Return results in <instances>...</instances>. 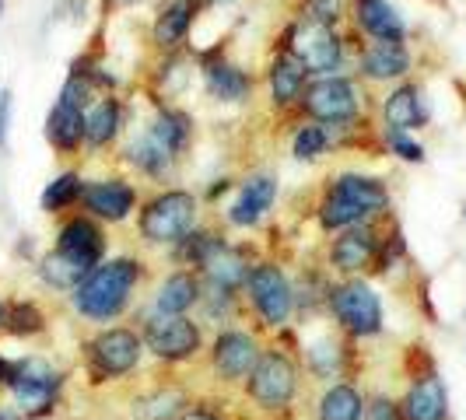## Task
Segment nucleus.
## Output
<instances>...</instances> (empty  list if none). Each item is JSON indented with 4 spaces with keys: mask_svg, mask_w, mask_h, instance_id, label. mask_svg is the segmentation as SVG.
Listing matches in <instances>:
<instances>
[{
    "mask_svg": "<svg viewBox=\"0 0 466 420\" xmlns=\"http://www.w3.org/2000/svg\"><path fill=\"white\" fill-rule=\"evenodd\" d=\"M140 277H144V263L134 256L102 259L85 284L70 295V305L81 319H88L95 326L116 323L119 315L130 308L134 291H137Z\"/></svg>",
    "mask_w": 466,
    "mask_h": 420,
    "instance_id": "nucleus-1",
    "label": "nucleus"
},
{
    "mask_svg": "<svg viewBox=\"0 0 466 420\" xmlns=\"http://www.w3.org/2000/svg\"><path fill=\"white\" fill-rule=\"evenodd\" d=\"M386 207H390V193L379 179L361 175V172H344L329 183V189L319 200V225L327 232L369 225V217L382 214Z\"/></svg>",
    "mask_w": 466,
    "mask_h": 420,
    "instance_id": "nucleus-2",
    "label": "nucleus"
},
{
    "mask_svg": "<svg viewBox=\"0 0 466 420\" xmlns=\"http://www.w3.org/2000/svg\"><path fill=\"white\" fill-rule=\"evenodd\" d=\"M137 228L151 245H179L197 228V196L187 189H165L151 196L140 210Z\"/></svg>",
    "mask_w": 466,
    "mask_h": 420,
    "instance_id": "nucleus-3",
    "label": "nucleus"
},
{
    "mask_svg": "<svg viewBox=\"0 0 466 420\" xmlns=\"http://www.w3.org/2000/svg\"><path fill=\"white\" fill-rule=\"evenodd\" d=\"M299 396V365L288 350H263L257 372L246 382V399L263 414H280Z\"/></svg>",
    "mask_w": 466,
    "mask_h": 420,
    "instance_id": "nucleus-4",
    "label": "nucleus"
},
{
    "mask_svg": "<svg viewBox=\"0 0 466 420\" xmlns=\"http://www.w3.org/2000/svg\"><path fill=\"white\" fill-rule=\"evenodd\" d=\"M60 382H64V375L56 372L46 357H22V361H15L11 372H7V389H11L15 406L22 410L25 420L53 414Z\"/></svg>",
    "mask_w": 466,
    "mask_h": 420,
    "instance_id": "nucleus-5",
    "label": "nucleus"
},
{
    "mask_svg": "<svg viewBox=\"0 0 466 420\" xmlns=\"http://www.w3.org/2000/svg\"><path fill=\"white\" fill-rule=\"evenodd\" d=\"M284 49L302 64L309 74L316 77H327L340 67L344 60V39L333 25L323 22H309V18H299V22L288 25L284 32Z\"/></svg>",
    "mask_w": 466,
    "mask_h": 420,
    "instance_id": "nucleus-6",
    "label": "nucleus"
},
{
    "mask_svg": "<svg viewBox=\"0 0 466 420\" xmlns=\"http://www.w3.org/2000/svg\"><path fill=\"white\" fill-rule=\"evenodd\" d=\"M140 354H144V340L134 329H102L85 344V368L92 375V382H113L137 368Z\"/></svg>",
    "mask_w": 466,
    "mask_h": 420,
    "instance_id": "nucleus-7",
    "label": "nucleus"
},
{
    "mask_svg": "<svg viewBox=\"0 0 466 420\" xmlns=\"http://www.w3.org/2000/svg\"><path fill=\"white\" fill-rule=\"evenodd\" d=\"M246 295H249L257 319L267 329H280L295 312V287H291V280L284 277V270L270 259H263L249 270Z\"/></svg>",
    "mask_w": 466,
    "mask_h": 420,
    "instance_id": "nucleus-8",
    "label": "nucleus"
},
{
    "mask_svg": "<svg viewBox=\"0 0 466 420\" xmlns=\"http://www.w3.org/2000/svg\"><path fill=\"white\" fill-rule=\"evenodd\" d=\"M327 308L350 336H379L382 333V302L365 280L350 277L329 287Z\"/></svg>",
    "mask_w": 466,
    "mask_h": 420,
    "instance_id": "nucleus-9",
    "label": "nucleus"
},
{
    "mask_svg": "<svg viewBox=\"0 0 466 420\" xmlns=\"http://www.w3.org/2000/svg\"><path fill=\"white\" fill-rule=\"evenodd\" d=\"M302 109L312 116V123H327V126H340L361 113V88L350 77H316L309 81L302 92Z\"/></svg>",
    "mask_w": 466,
    "mask_h": 420,
    "instance_id": "nucleus-10",
    "label": "nucleus"
},
{
    "mask_svg": "<svg viewBox=\"0 0 466 420\" xmlns=\"http://www.w3.org/2000/svg\"><path fill=\"white\" fill-rule=\"evenodd\" d=\"M140 340L158 361H168V365L189 361L204 347V333L193 319H187V315H158V312L144 323Z\"/></svg>",
    "mask_w": 466,
    "mask_h": 420,
    "instance_id": "nucleus-11",
    "label": "nucleus"
},
{
    "mask_svg": "<svg viewBox=\"0 0 466 420\" xmlns=\"http://www.w3.org/2000/svg\"><path fill=\"white\" fill-rule=\"evenodd\" d=\"M263 347L246 329H221L210 344V372L221 385H246L257 372Z\"/></svg>",
    "mask_w": 466,
    "mask_h": 420,
    "instance_id": "nucleus-12",
    "label": "nucleus"
},
{
    "mask_svg": "<svg viewBox=\"0 0 466 420\" xmlns=\"http://www.w3.org/2000/svg\"><path fill=\"white\" fill-rule=\"evenodd\" d=\"M379 235H375L372 225H354V228H344V232L333 238V245H329V266L337 270V274H361V270H369L375 259H379Z\"/></svg>",
    "mask_w": 466,
    "mask_h": 420,
    "instance_id": "nucleus-13",
    "label": "nucleus"
},
{
    "mask_svg": "<svg viewBox=\"0 0 466 420\" xmlns=\"http://www.w3.org/2000/svg\"><path fill=\"white\" fill-rule=\"evenodd\" d=\"M81 204L98 221L119 225L137 207V189L130 186L127 179H95V183H85Z\"/></svg>",
    "mask_w": 466,
    "mask_h": 420,
    "instance_id": "nucleus-14",
    "label": "nucleus"
},
{
    "mask_svg": "<svg viewBox=\"0 0 466 420\" xmlns=\"http://www.w3.org/2000/svg\"><path fill=\"white\" fill-rule=\"evenodd\" d=\"M204 277H208V284H214V287H225V291H238V287H246V277H249V256H246V249H235V245H228L225 238H218L214 235V242L208 245V253H204V259H200V266H197Z\"/></svg>",
    "mask_w": 466,
    "mask_h": 420,
    "instance_id": "nucleus-15",
    "label": "nucleus"
},
{
    "mask_svg": "<svg viewBox=\"0 0 466 420\" xmlns=\"http://www.w3.org/2000/svg\"><path fill=\"white\" fill-rule=\"evenodd\" d=\"M56 253L81 263L85 270H95L106 256V235L92 217H70L56 235Z\"/></svg>",
    "mask_w": 466,
    "mask_h": 420,
    "instance_id": "nucleus-16",
    "label": "nucleus"
},
{
    "mask_svg": "<svg viewBox=\"0 0 466 420\" xmlns=\"http://www.w3.org/2000/svg\"><path fill=\"white\" fill-rule=\"evenodd\" d=\"M400 417L403 420H449V393L439 375L414 378L410 389L400 399Z\"/></svg>",
    "mask_w": 466,
    "mask_h": 420,
    "instance_id": "nucleus-17",
    "label": "nucleus"
},
{
    "mask_svg": "<svg viewBox=\"0 0 466 420\" xmlns=\"http://www.w3.org/2000/svg\"><path fill=\"white\" fill-rule=\"evenodd\" d=\"M274 200H278V179L274 175H249L238 189V200L228 207V225L257 228L267 217V210L274 207Z\"/></svg>",
    "mask_w": 466,
    "mask_h": 420,
    "instance_id": "nucleus-18",
    "label": "nucleus"
},
{
    "mask_svg": "<svg viewBox=\"0 0 466 420\" xmlns=\"http://www.w3.org/2000/svg\"><path fill=\"white\" fill-rule=\"evenodd\" d=\"M354 25L375 43H403L407 28L390 0H354Z\"/></svg>",
    "mask_w": 466,
    "mask_h": 420,
    "instance_id": "nucleus-19",
    "label": "nucleus"
},
{
    "mask_svg": "<svg viewBox=\"0 0 466 420\" xmlns=\"http://www.w3.org/2000/svg\"><path fill=\"white\" fill-rule=\"evenodd\" d=\"M189 116L187 113H179V109H168V105H158V113L155 119L147 123V130H144V137L151 140L158 151H162L165 158H179L183 151H187L189 144Z\"/></svg>",
    "mask_w": 466,
    "mask_h": 420,
    "instance_id": "nucleus-20",
    "label": "nucleus"
},
{
    "mask_svg": "<svg viewBox=\"0 0 466 420\" xmlns=\"http://www.w3.org/2000/svg\"><path fill=\"white\" fill-rule=\"evenodd\" d=\"M358 70L369 81H397L410 70V53L403 43H369L361 49Z\"/></svg>",
    "mask_w": 466,
    "mask_h": 420,
    "instance_id": "nucleus-21",
    "label": "nucleus"
},
{
    "mask_svg": "<svg viewBox=\"0 0 466 420\" xmlns=\"http://www.w3.org/2000/svg\"><path fill=\"white\" fill-rule=\"evenodd\" d=\"M204 295V284L193 270H176L158 284V295H155V312L158 315H187L193 305L200 302Z\"/></svg>",
    "mask_w": 466,
    "mask_h": 420,
    "instance_id": "nucleus-22",
    "label": "nucleus"
},
{
    "mask_svg": "<svg viewBox=\"0 0 466 420\" xmlns=\"http://www.w3.org/2000/svg\"><path fill=\"white\" fill-rule=\"evenodd\" d=\"M305 77H309V70H305L288 49H280L278 56L270 60L267 81H270V98H274L278 109H288V105H295V102L302 98Z\"/></svg>",
    "mask_w": 466,
    "mask_h": 420,
    "instance_id": "nucleus-23",
    "label": "nucleus"
},
{
    "mask_svg": "<svg viewBox=\"0 0 466 420\" xmlns=\"http://www.w3.org/2000/svg\"><path fill=\"white\" fill-rule=\"evenodd\" d=\"M197 11H200V0H172V4H165V11L155 18V28H151V43L162 46L165 53L176 49L179 43H187Z\"/></svg>",
    "mask_w": 466,
    "mask_h": 420,
    "instance_id": "nucleus-24",
    "label": "nucleus"
},
{
    "mask_svg": "<svg viewBox=\"0 0 466 420\" xmlns=\"http://www.w3.org/2000/svg\"><path fill=\"white\" fill-rule=\"evenodd\" d=\"M204 85L214 102H246L253 95V77L228 60H214L204 67Z\"/></svg>",
    "mask_w": 466,
    "mask_h": 420,
    "instance_id": "nucleus-25",
    "label": "nucleus"
},
{
    "mask_svg": "<svg viewBox=\"0 0 466 420\" xmlns=\"http://www.w3.org/2000/svg\"><path fill=\"white\" fill-rule=\"evenodd\" d=\"M382 119H386V126L390 130H397V134H410V130H418L424 126V105H420V92L414 85H400L397 92L386 95V102H382Z\"/></svg>",
    "mask_w": 466,
    "mask_h": 420,
    "instance_id": "nucleus-26",
    "label": "nucleus"
},
{
    "mask_svg": "<svg viewBox=\"0 0 466 420\" xmlns=\"http://www.w3.org/2000/svg\"><path fill=\"white\" fill-rule=\"evenodd\" d=\"M46 140L56 147V151L74 155V151L85 144V113L74 109V105L56 102L46 116Z\"/></svg>",
    "mask_w": 466,
    "mask_h": 420,
    "instance_id": "nucleus-27",
    "label": "nucleus"
},
{
    "mask_svg": "<svg viewBox=\"0 0 466 420\" xmlns=\"http://www.w3.org/2000/svg\"><path fill=\"white\" fill-rule=\"evenodd\" d=\"M119 126H123V105L116 98H98L85 113V144L88 147H106L109 140H116Z\"/></svg>",
    "mask_w": 466,
    "mask_h": 420,
    "instance_id": "nucleus-28",
    "label": "nucleus"
},
{
    "mask_svg": "<svg viewBox=\"0 0 466 420\" xmlns=\"http://www.w3.org/2000/svg\"><path fill=\"white\" fill-rule=\"evenodd\" d=\"M316 414L319 420H365V396L350 382H337L319 396Z\"/></svg>",
    "mask_w": 466,
    "mask_h": 420,
    "instance_id": "nucleus-29",
    "label": "nucleus"
},
{
    "mask_svg": "<svg viewBox=\"0 0 466 420\" xmlns=\"http://www.w3.org/2000/svg\"><path fill=\"white\" fill-rule=\"evenodd\" d=\"M88 274H92V270H85L81 263L60 256L56 249H53L49 256L39 259V277H43V284H49L53 291H70V295H74V291L85 284Z\"/></svg>",
    "mask_w": 466,
    "mask_h": 420,
    "instance_id": "nucleus-30",
    "label": "nucleus"
},
{
    "mask_svg": "<svg viewBox=\"0 0 466 420\" xmlns=\"http://www.w3.org/2000/svg\"><path fill=\"white\" fill-rule=\"evenodd\" d=\"M187 410V396L176 389H155L134 399V420H176Z\"/></svg>",
    "mask_w": 466,
    "mask_h": 420,
    "instance_id": "nucleus-31",
    "label": "nucleus"
},
{
    "mask_svg": "<svg viewBox=\"0 0 466 420\" xmlns=\"http://www.w3.org/2000/svg\"><path fill=\"white\" fill-rule=\"evenodd\" d=\"M81 193H85V179H81L77 172H64V175H56V179L43 189L39 207L46 210V214H60V210L74 207V204L81 200Z\"/></svg>",
    "mask_w": 466,
    "mask_h": 420,
    "instance_id": "nucleus-32",
    "label": "nucleus"
},
{
    "mask_svg": "<svg viewBox=\"0 0 466 420\" xmlns=\"http://www.w3.org/2000/svg\"><path fill=\"white\" fill-rule=\"evenodd\" d=\"M329 144H333V126H327V123H305V126H299L295 140H291V155L299 162H316L319 155H327Z\"/></svg>",
    "mask_w": 466,
    "mask_h": 420,
    "instance_id": "nucleus-33",
    "label": "nucleus"
},
{
    "mask_svg": "<svg viewBox=\"0 0 466 420\" xmlns=\"http://www.w3.org/2000/svg\"><path fill=\"white\" fill-rule=\"evenodd\" d=\"M305 361H309V372L316 375V378H337V375L344 372V350H340V344L333 336L316 340L312 347L305 350Z\"/></svg>",
    "mask_w": 466,
    "mask_h": 420,
    "instance_id": "nucleus-34",
    "label": "nucleus"
},
{
    "mask_svg": "<svg viewBox=\"0 0 466 420\" xmlns=\"http://www.w3.org/2000/svg\"><path fill=\"white\" fill-rule=\"evenodd\" d=\"M4 329L11 336H35L46 329V315L35 302H11L4 308Z\"/></svg>",
    "mask_w": 466,
    "mask_h": 420,
    "instance_id": "nucleus-35",
    "label": "nucleus"
},
{
    "mask_svg": "<svg viewBox=\"0 0 466 420\" xmlns=\"http://www.w3.org/2000/svg\"><path fill=\"white\" fill-rule=\"evenodd\" d=\"M340 15H344V0H305V11H302V18L323 25H337Z\"/></svg>",
    "mask_w": 466,
    "mask_h": 420,
    "instance_id": "nucleus-36",
    "label": "nucleus"
},
{
    "mask_svg": "<svg viewBox=\"0 0 466 420\" xmlns=\"http://www.w3.org/2000/svg\"><path fill=\"white\" fill-rule=\"evenodd\" d=\"M386 147H390L397 158H403V162H424V147H420L418 140L407 137V134L390 130V134H386Z\"/></svg>",
    "mask_w": 466,
    "mask_h": 420,
    "instance_id": "nucleus-37",
    "label": "nucleus"
},
{
    "mask_svg": "<svg viewBox=\"0 0 466 420\" xmlns=\"http://www.w3.org/2000/svg\"><path fill=\"white\" fill-rule=\"evenodd\" d=\"M365 420H403L400 417V403L390 396L365 399Z\"/></svg>",
    "mask_w": 466,
    "mask_h": 420,
    "instance_id": "nucleus-38",
    "label": "nucleus"
},
{
    "mask_svg": "<svg viewBox=\"0 0 466 420\" xmlns=\"http://www.w3.org/2000/svg\"><path fill=\"white\" fill-rule=\"evenodd\" d=\"M176 420H225V414L218 406H210V403H193Z\"/></svg>",
    "mask_w": 466,
    "mask_h": 420,
    "instance_id": "nucleus-39",
    "label": "nucleus"
},
{
    "mask_svg": "<svg viewBox=\"0 0 466 420\" xmlns=\"http://www.w3.org/2000/svg\"><path fill=\"white\" fill-rule=\"evenodd\" d=\"M7 130H11V92L0 88V147H7Z\"/></svg>",
    "mask_w": 466,
    "mask_h": 420,
    "instance_id": "nucleus-40",
    "label": "nucleus"
},
{
    "mask_svg": "<svg viewBox=\"0 0 466 420\" xmlns=\"http://www.w3.org/2000/svg\"><path fill=\"white\" fill-rule=\"evenodd\" d=\"M228 189H232V179H218V183L208 189V196L214 200V196H221V193H228Z\"/></svg>",
    "mask_w": 466,
    "mask_h": 420,
    "instance_id": "nucleus-41",
    "label": "nucleus"
},
{
    "mask_svg": "<svg viewBox=\"0 0 466 420\" xmlns=\"http://www.w3.org/2000/svg\"><path fill=\"white\" fill-rule=\"evenodd\" d=\"M0 420H25L18 406H0Z\"/></svg>",
    "mask_w": 466,
    "mask_h": 420,
    "instance_id": "nucleus-42",
    "label": "nucleus"
},
{
    "mask_svg": "<svg viewBox=\"0 0 466 420\" xmlns=\"http://www.w3.org/2000/svg\"><path fill=\"white\" fill-rule=\"evenodd\" d=\"M7 372H11V365L0 357V389H7Z\"/></svg>",
    "mask_w": 466,
    "mask_h": 420,
    "instance_id": "nucleus-43",
    "label": "nucleus"
},
{
    "mask_svg": "<svg viewBox=\"0 0 466 420\" xmlns=\"http://www.w3.org/2000/svg\"><path fill=\"white\" fill-rule=\"evenodd\" d=\"M4 308H7V305L0 302V326H4Z\"/></svg>",
    "mask_w": 466,
    "mask_h": 420,
    "instance_id": "nucleus-44",
    "label": "nucleus"
},
{
    "mask_svg": "<svg viewBox=\"0 0 466 420\" xmlns=\"http://www.w3.org/2000/svg\"><path fill=\"white\" fill-rule=\"evenodd\" d=\"M210 4H232V0H210Z\"/></svg>",
    "mask_w": 466,
    "mask_h": 420,
    "instance_id": "nucleus-45",
    "label": "nucleus"
},
{
    "mask_svg": "<svg viewBox=\"0 0 466 420\" xmlns=\"http://www.w3.org/2000/svg\"><path fill=\"white\" fill-rule=\"evenodd\" d=\"M0 11H4V0H0Z\"/></svg>",
    "mask_w": 466,
    "mask_h": 420,
    "instance_id": "nucleus-46",
    "label": "nucleus"
}]
</instances>
